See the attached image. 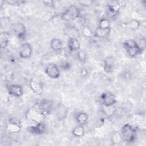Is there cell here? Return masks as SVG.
<instances>
[{"instance_id": "6da1fadb", "label": "cell", "mask_w": 146, "mask_h": 146, "mask_svg": "<svg viewBox=\"0 0 146 146\" xmlns=\"http://www.w3.org/2000/svg\"><path fill=\"white\" fill-rule=\"evenodd\" d=\"M120 136L122 140L130 143L135 140L136 136V132L131 125L125 124L121 128Z\"/></svg>"}, {"instance_id": "7a4b0ae2", "label": "cell", "mask_w": 146, "mask_h": 146, "mask_svg": "<svg viewBox=\"0 0 146 146\" xmlns=\"http://www.w3.org/2000/svg\"><path fill=\"white\" fill-rule=\"evenodd\" d=\"M81 16L80 10L75 6H70L61 14V19L64 21H72Z\"/></svg>"}, {"instance_id": "3957f363", "label": "cell", "mask_w": 146, "mask_h": 146, "mask_svg": "<svg viewBox=\"0 0 146 146\" xmlns=\"http://www.w3.org/2000/svg\"><path fill=\"white\" fill-rule=\"evenodd\" d=\"M123 47L125 49L128 55L131 57H135L141 52V50L137 42L133 39H128L124 41Z\"/></svg>"}, {"instance_id": "277c9868", "label": "cell", "mask_w": 146, "mask_h": 146, "mask_svg": "<svg viewBox=\"0 0 146 146\" xmlns=\"http://www.w3.org/2000/svg\"><path fill=\"white\" fill-rule=\"evenodd\" d=\"M26 118L32 123H39L42 122V120L45 117L35 105L27 110L26 112Z\"/></svg>"}, {"instance_id": "5b68a950", "label": "cell", "mask_w": 146, "mask_h": 146, "mask_svg": "<svg viewBox=\"0 0 146 146\" xmlns=\"http://www.w3.org/2000/svg\"><path fill=\"white\" fill-rule=\"evenodd\" d=\"M35 106L44 117L49 115L53 109V103L49 99H43Z\"/></svg>"}, {"instance_id": "8992f818", "label": "cell", "mask_w": 146, "mask_h": 146, "mask_svg": "<svg viewBox=\"0 0 146 146\" xmlns=\"http://www.w3.org/2000/svg\"><path fill=\"white\" fill-rule=\"evenodd\" d=\"M100 100L102 104L106 107H111L116 102L115 95L109 91L102 93L100 95Z\"/></svg>"}, {"instance_id": "52a82bcc", "label": "cell", "mask_w": 146, "mask_h": 146, "mask_svg": "<svg viewBox=\"0 0 146 146\" xmlns=\"http://www.w3.org/2000/svg\"><path fill=\"white\" fill-rule=\"evenodd\" d=\"M22 128L21 123L18 119L11 118L7 124V129L11 133H18Z\"/></svg>"}, {"instance_id": "ba28073f", "label": "cell", "mask_w": 146, "mask_h": 146, "mask_svg": "<svg viewBox=\"0 0 146 146\" xmlns=\"http://www.w3.org/2000/svg\"><path fill=\"white\" fill-rule=\"evenodd\" d=\"M31 90L36 94H40L43 91V84L41 80L37 76L31 78L29 83Z\"/></svg>"}, {"instance_id": "9c48e42d", "label": "cell", "mask_w": 146, "mask_h": 146, "mask_svg": "<svg viewBox=\"0 0 146 146\" xmlns=\"http://www.w3.org/2000/svg\"><path fill=\"white\" fill-rule=\"evenodd\" d=\"M44 72L50 78L57 79L60 76V71L58 67L53 63L48 64L45 68Z\"/></svg>"}, {"instance_id": "30bf717a", "label": "cell", "mask_w": 146, "mask_h": 146, "mask_svg": "<svg viewBox=\"0 0 146 146\" xmlns=\"http://www.w3.org/2000/svg\"><path fill=\"white\" fill-rule=\"evenodd\" d=\"M32 54V47L30 43L25 42L22 43L19 50V56L22 59L29 58Z\"/></svg>"}, {"instance_id": "8fae6325", "label": "cell", "mask_w": 146, "mask_h": 146, "mask_svg": "<svg viewBox=\"0 0 146 146\" xmlns=\"http://www.w3.org/2000/svg\"><path fill=\"white\" fill-rule=\"evenodd\" d=\"M45 126L42 122L33 123L32 125H30L27 128V131L30 133L35 135L42 134L45 131Z\"/></svg>"}, {"instance_id": "7c38bea8", "label": "cell", "mask_w": 146, "mask_h": 146, "mask_svg": "<svg viewBox=\"0 0 146 146\" xmlns=\"http://www.w3.org/2000/svg\"><path fill=\"white\" fill-rule=\"evenodd\" d=\"M68 108L62 103H59L55 108L56 116L60 120L65 119L68 115Z\"/></svg>"}, {"instance_id": "4fadbf2b", "label": "cell", "mask_w": 146, "mask_h": 146, "mask_svg": "<svg viewBox=\"0 0 146 146\" xmlns=\"http://www.w3.org/2000/svg\"><path fill=\"white\" fill-rule=\"evenodd\" d=\"M7 91L10 95L16 98H19L23 94V88L21 85L18 84L9 85L7 87Z\"/></svg>"}, {"instance_id": "5bb4252c", "label": "cell", "mask_w": 146, "mask_h": 146, "mask_svg": "<svg viewBox=\"0 0 146 146\" xmlns=\"http://www.w3.org/2000/svg\"><path fill=\"white\" fill-rule=\"evenodd\" d=\"M120 3L119 1H112L107 5V11L111 17H115L119 13L120 8Z\"/></svg>"}, {"instance_id": "9a60e30c", "label": "cell", "mask_w": 146, "mask_h": 146, "mask_svg": "<svg viewBox=\"0 0 146 146\" xmlns=\"http://www.w3.org/2000/svg\"><path fill=\"white\" fill-rule=\"evenodd\" d=\"M14 31L17 36L20 39H24L26 34V29L25 26L20 22L17 23L14 26Z\"/></svg>"}, {"instance_id": "2e32d148", "label": "cell", "mask_w": 146, "mask_h": 146, "mask_svg": "<svg viewBox=\"0 0 146 146\" xmlns=\"http://www.w3.org/2000/svg\"><path fill=\"white\" fill-rule=\"evenodd\" d=\"M115 65V59L112 56L106 57L104 60V70L107 73H111L113 71Z\"/></svg>"}, {"instance_id": "e0dca14e", "label": "cell", "mask_w": 146, "mask_h": 146, "mask_svg": "<svg viewBox=\"0 0 146 146\" xmlns=\"http://www.w3.org/2000/svg\"><path fill=\"white\" fill-rule=\"evenodd\" d=\"M67 46L68 50L71 52H76L80 49V44L76 38H69Z\"/></svg>"}, {"instance_id": "ac0fdd59", "label": "cell", "mask_w": 146, "mask_h": 146, "mask_svg": "<svg viewBox=\"0 0 146 146\" xmlns=\"http://www.w3.org/2000/svg\"><path fill=\"white\" fill-rule=\"evenodd\" d=\"M10 39V33L7 31H3L0 34V44L1 48H5L8 45Z\"/></svg>"}, {"instance_id": "d6986e66", "label": "cell", "mask_w": 146, "mask_h": 146, "mask_svg": "<svg viewBox=\"0 0 146 146\" xmlns=\"http://www.w3.org/2000/svg\"><path fill=\"white\" fill-rule=\"evenodd\" d=\"M110 31H111V28L103 29L98 27L95 31L94 34L98 38H105L108 36V35H110Z\"/></svg>"}, {"instance_id": "ffe728a7", "label": "cell", "mask_w": 146, "mask_h": 146, "mask_svg": "<svg viewBox=\"0 0 146 146\" xmlns=\"http://www.w3.org/2000/svg\"><path fill=\"white\" fill-rule=\"evenodd\" d=\"M50 46L51 48L55 51H59L62 49L63 44L60 39L54 38L50 42Z\"/></svg>"}, {"instance_id": "44dd1931", "label": "cell", "mask_w": 146, "mask_h": 146, "mask_svg": "<svg viewBox=\"0 0 146 146\" xmlns=\"http://www.w3.org/2000/svg\"><path fill=\"white\" fill-rule=\"evenodd\" d=\"M75 119L79 124L83 125L87 122L88 120V115L85 112H80L76 115Z\"/></svg>"}, {"instance_id": "7402d4cb", "label": "cell", "mask_w": 146, "mask_h": 146, "mask_svg": "<svg viewBox=\"0 0 146 146\" xmlns=\"http://www.w3.org/2000/svg\"><path fill=\"white\" fill-rule=\"evenodd\" d=\"M84 133H85V131L83 127L82 126V125H80V124L79 125L76 126L72 131V135L74 136L78 137H82L83 136H84Z\"/></svg>"}, {"instance_id": "603a6c76", "label": "cell", "mask_w": 146, "mask_h": 146, "mask_svg": "<svg viewBox=\"0 0 146 146\" xmlns=\"http://www.w3.org/2000/svg\"><path fill=\"white\" fill-rule=\"evenodd\" d=\"M98 27L103 29H109L110 27V22L109 20L106 18H102L100 20Z\"/></svg>"}, {"instance_id": "cb8c5ba5", "label": "cell", "mask_w": 146, "mask_h": 146, "mask_svg": "<svg viewBox=\"0 0 146 146\" xmlns=\"http://www.w3.org/2000/svg\"><path fill=\"white\" fill-rule=\"evenodd\" d=\"M140 25V23L139 21H138V20L132 19L129 22V27L132 30H136L138 29Z\"/></svg>"}, {"instance_id": "d4e9b609", "label": "cell", "mask_w": 146, "mask_h": 146, "mask_svg": "<svg viewBox=\"0 0 146 146\" xmlns=\"http://www.w3.org/2000/svg\"><path fill=\"white\" fill-rule=\"evenodd\" d=\"M77 57L78 59L82 62H84L86 60L87 58V54L84 50H79L78 51H77Z\"/></svg>"}, {"instance_id": "484cf974", "label": "cell", "mask_w": 146, "mask_h": 146, "mask_svg": "<svg viewBox=\"0 0 146 146\" xmlns=\"http://www.w3.org/2000/svg\"><path fill=\"white\" fill-rule=\"evenodd\" d=\"M82 33L86 37H90L92 34L91 30L88 26H85L82 29Z\"/></svg>"}, {"instance_id": "4316f807", "label": "cell", "mask_w": 146, "mask_h": 146, "mask_svg": "<svg viewBox=\"0 0 146 146\" xmlns=\"http://www.w3.org/2000/svg\"><path fill=\"white\" fill-rule=\"evenodd\" d=\"M78 2L82 6H90L93 4L94 1L91 0H83V1H78Z\"/></svg>"}, {"instance_id": "83f0119b", "label": "cell", "mask_w": 146, "mask_h": 146, "mask_svg": "<svg viewBox=\"0 0 146 146\" xmlns=\"http://www.w3.org/2000/svg\"><path fill=\"white\" fill-rule=\"evenodd\" d=\"M7 2L9 4H11V5H20L22 3H23V1H13V0H11V1H7Z\"/></svg>"}, {"instance_id": "f1b7e54d", "label": "cell", "mask_w": 146, "mask_h": 146, "mask_svg": "<svg viewBox=\"0 0 146 146\" xmlns=\"http://www.w3.org/2000/svg\"><path fill=\"white\" fill-rule=\"evenodd\" d=\"M44 3V4L46 6H51L53 5V1H43V2Z\"/></svg>"}, {"instance_id": "f546056e", "label": "cell", "mask_w": 146, "mask_h": 146, "mask_svg": "<svg viewBox=\"0 0 146 146\" xmlns=\"http://www.w3.org/2000/svg\"><path fill=\"white\" fill-rule=\"evenodd\" d=\"M81 74L82 76H86L87 74V71L86 69H83L81 71Z\"/></svg>"}]
</instances>
